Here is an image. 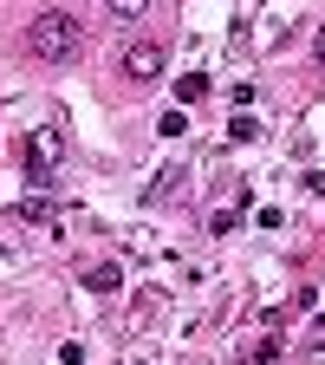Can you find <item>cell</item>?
<instances>
[{
  "label": "cell",
  "instance_id": "obj_1",
  "mask_svg": "<svg viewBox=\"0 0 325 365\" xmlns=\"http://www.w3.org/2000/svg\"><path fill=\"white\" fill-rule=\"evenodd\" d=\"M26 53H33L39 66H65V59H78V20L59 14V7H46V14L26 26Z\"/></svg>",
  "mask_w": 325,
  "mask_h": 365
},
{
  "label": "cell",
  "instance_id": "obj_2",
  "mask_svg": "<svg viewBox=\"0 0 325 365\" xmlns=\"http://www.w3.org/2000/svg\"><path fill=\"white\" fill-rule=\"evenodd\" d=\"M156 72H163V46H150V39L124 46V78H130V85H150Z\"/></svg>",
  "mask_w": 325,
  "mask_h": 365
},
{
  "label": "cell",
  "instance_id": "obj_3",
  "mask_svg": "<svg viewBox=\"0 0 325 365\" xmlns=\"http://www.w3.org/2000/svg\"><path fill=\"white\" fill-rule=\"evenodd\" d=\"M85 287H91V294H117V287H124V274H117L111 261H105V267H85Z\"/></svg>",
  "mask_w": 325,
  "mask_h": 365
},
{
  "label": "cell",
  "instance_id": "obj_4",
  "mask_svg": "<svg viewBox=\"0 0 325 365\" xmlns=\"http://www.w3.org/2000/svg\"><path fill=\"white\" fill-rule=\"evenodd\" d=\"M202 91H208V78H202V72H189V78H176V98H182V105H196Z\"/></svg>",
  "mask_w": 325,
  "mask_h": 365
},
{
  "label": "cell",
  "instance_id": "obj_5",
  "mask_svg": "<svg viewBox=\"0 0 325 365\" xmlns=\"http://www.w3.org/2000/svg\"><path fill=\"white\" fill-rule=\"evenodd\" d=\"M228 137H235V144H254V137H260V118H247V111H241L235 124H228Z\"/></svg>",
  "mask_w": 325,
  "mask_h": 365
},
{
  "label": "cell",
  "instance_id": "obj_6",
  "mask_svg": "<svg viewBox=\"0 0 325 365\" xmlns=\"http://www.w3.org/2000/svg\"><path fill=\"white\" fill-rule=\"evenodd\" d=\"M105 7H111L117 20H144V14H150V0H105Z\"/></svg>",
  "mask_w": 325,
  "mask_h": 365
},
{
  "label": "cell",
  "instance_id": "obj_7",
  "mask_svg": "<svg viewBox=\"0 0 325 365\" xmlns=\"http://www.w3.org/2000/svg\"><path fill=\"white\" fill-rule=\"evenodd\" d=\"M14 215H20V222H53V209H46V202H20Z\"/></svg>",
  "mask_w": 325,
  "mask_h": 365
},
{
  "label": "cell",
  "instance_id": "obj_8",
  "mask_svg": "<svg viewBox=\"0 0 325 365\" xmlns=\"http://www.w3.org/2000/svg\"><path fill=\"white\" fill-rule=\"evenodd\" d=\"M312 352H325V319H319V327H312V339H306Z\"/></svg>",
  "mask_w": 325,
  "mask_h": 365
},
{
  "label": "cell",
  "instance_id": "obj_9",
  "mask_svg": "<svg viewBox=\"0 0 325 365\" xmlns=\"http://www.w3.org/2000/svg\"><path fill=\"white\" fill-rule=\"evenodd\" d=\"M312 53H319V66H325V26H319V39H312Z\"/></svg>",
  "mask_w": 325,
  "mask_h": 365
},
{
  "label": "cell",
  "instance_id": "obj_10",
  "mask_svg": "<svg viewBox=\"0 0 325 365\" xmlns=\"http://www.w3.org/2000/svg\"><path fill=\"white\" fill-rule=\"evenodd\" d=\"M0 255H7V242H0Z\"/></svg>",
  "mask_w": 325,
  "mask_h": 365
}]
</instances>
